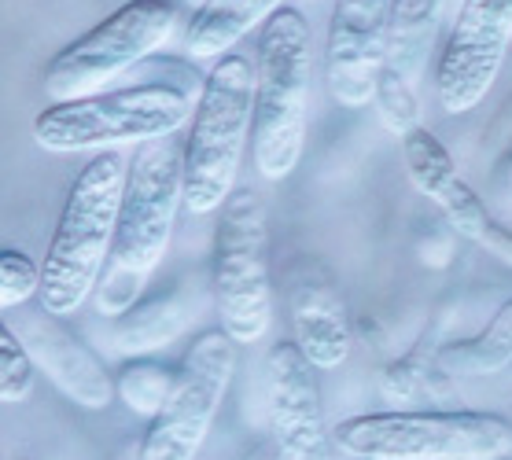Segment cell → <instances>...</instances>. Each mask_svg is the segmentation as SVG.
I'll use <instances>...</instances> for the list:
<instances>
[{
    "instance_id": "cell-1",
    "label": "cell",
    "mask_w": 512,
    "mask_h": 460,
    "mask_svg": "<svg viewBox=\"0 0 512 460\" xmlns=\"http://www.w3.org/2000/svg\"><path fill=\"white\" fill-rule=\"evenodd\" d=\"M181 207H185V144L177 140V133L137 144L129 159L115 243L93 291V306L100 317L118 321L144 299L155 269L170 251Z\"/></svg>"
},
{
    "instance_id": "cell-2",
    "label": "cell",
    "mask_w": 512,
    "mask_h": 460,
    "mask_svg": "<svg viewBox=\"0 0 512 460\" xmlns=\"http://www.w3.org/2000/svg\"><path fill=\"white\" fill-rule=\"evenodd\" d=\"M129 166L118 151H96L85 170L74 177L67 203L59 210L56 236L41 262V295L37 302L56 317H70L93 299L104 276L107 254L115 243L122 192Z\"/></svg>"
},
{
    "instance_id": "cell-3",
    "label": "cell",
    "mask_w": 512,
    "mask_h": 460,
    "mask_svg": "<svg viewBox=\"0 0 512 460\" xmlns=\"http://www.w3.org/2000/svg\"><path fill=\"white\" fill-rule=\"evenodd\" d=\"M314 81V34L299 8H277L262 23L255 48V126L251 155L266 181L295 173L306 144V111Z\"/></svg>"
},
{
    "instance_id": "cell-4",
    "label": "cell",
    "mask_w": 512,
    "mask_h": 460,
    "mask_svg": "<svg viewBox=\"0 0 512 460\" xmlns=\"http://www.w3.org/2000/svg\"><path fill=\"white\" fill-rule=\"evenodd\" d=\"M203 85H129L115 92H93L78 100L45 107L34 118V140L45 151H115L126 144H148L174 137L192 122Z\"/></svg>"
},
{
    "instance_id": "cell-5",
    "label": "cell",
    "mask_w": 512,
    "mask_h": 460,
    "mask_svg": "<svg viewBox=\"0 0 512 460\" xmlns=\"http://www.w3.org/2000/svg\"><path fill=\"white\" fill-rule=\"evenodd\" d=\"M255 126V63L240 52L222 56L203 78L185 137V210H222L236 192L247 133Z\"/></svg>"
},
{
    "instance_id": "cell-6",
    "label": "cell",
    "mask_w": 512,
    "mask_h": 460,
    "mask_svg": "<svg viewBox=\"0 0 512 460\" xmlns=\"http://www.w3.org/2000/svg\"><path fill=\"white\" fill-rule=\"evenodd\" d=\"M332 442L358 460H505L512 453V420L468 409H391L339 420Z\"/></svg>"
},
{
    "instance_id": "cell-7",
    "label": "cell",
    "mask_w": 512,
    "mask_h": 460,
    "mask_svg": "<svg viewBox=\"0 0 512 460\" xmlns=\"http://www.w3.org/2000/svg\"><path fill=\"white\" fill-rule=\"evenodd\" d=\"M218 321L236 343H258L273 321L269 288V218L258 192L236 188L225 199L210 254Z\"/></svg>"
},
{
    "instance_id": "cell-8",
    "label": "cell",
    "mask_w": 512,
    "mask_h": 460,
    "mask_svg": "<svg viewBox=\"0 0 512 460\" xmlns=\"http://www.w3.org/2000/svg\"><path fill=\"white\" fill-rule=\"evenodd\" d=\"M177 8L170 0H129L115 15H107L104 23L93 26L85 37L67 45L52 63L45 67L48 100H78L104 89L107 81L137 67L174 34Z\"/></svg>"
},
{
    "instance_id": "cell-9",
    "label": "cell",
    "mask_w": 512,
    "mask_h": 460,
    "mask_svg": "<svg viewBox=\"0 0 512 460\" xmlns=\"http://www.w3.org/2000/svg\"><path fill=\"white\" fill-rule=\"evenodd\" d=\"M236 376V339L225 328H210L192 343L163 413L148 420L137 460H196L218 420L229 383Z\"/></svg>"
},
{
    "instance_id": "cell-10",
    "label": "cell",
    "mask_w": 512,
    "mask_h": 460,
    "mask_svg": "<svg viewBox=\"0 0 512 460\" xmlns=\"http://www.w3.org/2000/svg\"><path fill=\"white\" fill-rule=\"evenodd\" d=\"M512 41V0H461L435 89L446 115H468L494 89Z\"/></svg>"
},
{
    "instance_id": "cell-11",
    "label": "cell",
    "mask_w": 512,
    "mask_h": 460,
    "mask_svg": "<svg viewBox=\"0 0 512 460\" xmlns=\"http://www.w3.org/2000/svg\"><path fill=\"white\" fill-rule=\"evenodd\" d=\"M321 368L299 350L295 339L269 354V435L273 460H332V435L321 405Z\"/></svg>"
},
{
    "instance_id": "cell-12",
    "label": "cell",
    "mask_w": 512,
    "mask_h": 460,
    "mask_svg": "<svg viewBox=\"0 0 512 460\" xmlns=\"http://www.w3.org/2000/svg\"><path fill=\"white\" fill-rule=\"evenodd\" d=\"M391 0H332L325 81L343 107L373 104L376 81L387 67Z\"/></svg>"
},
{
    "instance_id": "cell-13",
    "label": "cell",
    "mask_w": 512,
    "mask_h": 460,
    "mask_svg": "<svg viewBox=\"0 0 512 460\" xmlns=\"http://www.w3.org/2000/svg\"><path fill=\"white\" fill-rule=\"evenodd\" d=\"M12 328L19 332L30 357L45 368L48 380L56 383V391L67 394L70 402L100 413V409H107L118 398V387L107 376L104 361L78 335L70 332L67 324H63V317L48 313L41 302H37L34 317H26V321L12 324Z\"/></svg>"
},
{
    "instance_id": "cell-14",
    "label": "cell",
    "mask_w": 512,
    "mask_h": 460,
    "mask_svg": "<svg viewBox=\"0 0 512 460\" xmlns=\"http://www.w3.org/2000/svg\"><path fill=\"white\" fill-rule=\"evenodd\" d=\"M288 317L295 343L317 368H336L347 361L354 332H350L347 302L336 280L321 265H295L288 276Z\"/></svg>"
},
{
    "instance_id": "cell-15",
    "label": "cell",
    "mask_w": 512,
    "mask_h": 460,
    "mask_svg": "<svg viewBox=\"0 0 512 460\" xmlns=\"http://www.w3.org/2000/svg\"><path fill=\"white\" fill-rule=\"evenodd\" d=\"M280 8V0H207L185 26L188 59H222L240 37L262 26Z\"/></svg>"
},
{
    "instance_id": "cell-16",
    "label": "cell",
    "mask_w": 512,
    "mask_h": 460,
    "mask_svg": "<svg viewBox=\"0 0 512 460\" xmlns=\"http://www.w3.org/2000/svg\"><path fill=\"white\" fill-rule=\"evenodd\" d=\"M446 0H391L387 19V67L420 85L431 59Z\"/></svg>"
},
{
    "instance_id": "cell-17",
    "label": "cell",
    "mask_w": 512,
    "mask_h": 460,
    "mask_svg": "<svg viewBox=\"0 0 512 460\" xmlns=\"http://www.w3.org/2000/svg\"><path fill=\"white\" fill-rule=\"evenodd\" d=\"M196 317V306L185 291H163L155 299H140L133 310H126L115 324V346L126 357L155 354L185 332Z\"/></svg>"
},
{
    "instance_id": "cell-18",
    "label": "cell",
    "mask_w": 512,
    "mask_h": 460,
    "mask_svg": "<svg viewBox=\"0 0 512 460\" xmlns=\"http://www.w3.org/2000/svg\"><path fill=\"white\" fill-rule=\"evenodd\" d=\"M512 365V299L501 306L490 324L476 339H457V343L439 346V368L454 380H472V376H494Z\"/></svg>"
},
{
    "instance_id": "cell-19",
    "label": "cell",
    "mask_w": 512,
    "mask_h": 460,
    "mask_svg": "<svg viewBox=\"0 0 512 460\" xmlns=\"http://www.w3.org/2000/svg\"><path fill=\"white\" fill-rule=\"evenodd\" d=\"M446 372L439 368V350L428 343L413 346L406 357H398L380 372V394L391 409H413L417 402L439 394L435 383H443Z\"/></svg>"
},
{
    "instance_id": "cell-20",
    "label": "cell",
    "mask_w": 512,
    "mask_h": 460,
    "mask_svg": "<svg viewBox=\"0 0 512 460\" xmlns=\"http://www.w3.org/2000/svg\"><path fill=\"white\" fill-rule=\"evenodd\" d=\"M402 159H406V173L409 181H413V188L424 192L428 199H439L461 177L454 155L446 151L443 140L424 126L409 129L406 137H402Z\"/></svg>"
},
{
    "instance_id": "cell-21",
    "label": "cell",
    "mask_w": 512,
    "mask_h": 460,
    "mask_svg": "<svg viewBox=\"0 0 512 460\" xmlns=\"http://www.w3.org/2000/svg\"><path fill=\"white\" fill-rule=\"evenodd\" d=\"M177 372H170L159 361H148V357H129L122 372H118V398L126 405L129 413H137L140 420H155L163 413L166 398L174 391Z\"/></svg>"
},
{
    "instance_id": "cell-22",
    "label": "cell",
    "mask_w": 512,
    "mask_h": 460,
    "mask_svg": "<svg viewBox=\"0 0 512 460\" xmlns=\"http://www.w3.org/2000/svg\"><path fill=\"white\" fill-rule=\"evenodd\" d=\"M373 104H376L380 122H384V129L387 133H395V137H406L409 129L420 126L417 85L406 81L402 74H395L391 67H384V74H380V81H376Z\"/></svg>"
},
{
    "instance_id": "cell-23",
    "label": "cell",
    "mask_w": 512,
    "mask_h": 460,
    "mask_svg": "<svg viewBox=\"0 0 512 460\" xmlns=\"http://www.w3.org/2000/svg\"><path fill=\"white\" fill-rule=\"evenodd\" d=\"M435 203H439V210L446 214V221H450V229H454L457 236H465V240H472V243H487L490 229H494V218H490L487 203L479 199V192L465 177H457Z\"/></svg>"
},
{
    "instance_id": "cell-24",
    "label": "cell",
    "mask_w": 512,
    "mask_h": 460,
    "mask_svg": "<svg viewBox=\"0 0 512 460\" xmlns=\"http://www.w3.org/2000/svg\"><path fill=\"white\" fill-rule=\"evenodd\" d=\"M34 365L37 361L12 324L0 328V398L8 405H19L34 394Z\"/></svg>"
},
{
    "instance_id": "cell-25",
    "label": "cell",
    "mask_w": 512,
    "mask_h": 460,
    "mask_svg": "<svg viewBox=\"0 0 512 460\" xmlns=\"http://www.w3.org/2000/svg\"><path fill=\"white\" fill-rule=\"evenodd\" d=\"M41 295V265L23 251H0V310H19Z\"/></svg>"
},
{
    "instance_id": "cell-26",
    "label": "cell",
    "mask_w": 512,
    "mask_h": 460,
    "mask_svg": "<svg viewBox=\"0 0 512 460\" xmlns=\"http://www.w3.org/2000/svg\"><path fill=\"white\" fill-rule=\"evenodd\" d=\"M483 247H490V251L498 254V258H505V262L512 265V232H509V229H501V225H494Z\"/></svg>"
},
{
    "instance_id": "cell-27",
    "label": "cell",
    "mask_w": 512,
    "mask_h": 460,
    "mask_svg": "<svg viewBox=\"0 0 512 460\" xmlns=\"http://www.w3.org/2000/svg\"><path fill=\"white\" fill-rule=\"evenodd\" d=\"M181 4H188V8H203L207 0H181Z\"/></svg>"
},
{
    "instance_id": "cell-28",
    "label": "cell",
    "mask_w": 512,
    "mask_h": 460,
    "mask_svg": "<svg viewBox=\"0 0 512 460\" xmlns=\"http://www.w3.org/2000/svg\"><path fill=\"white\" fill-rule=\"evenodd\" d=\"M509 170H512V155H509Z\"/></svg>"
}]
</instances>
